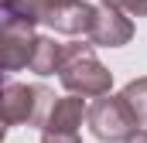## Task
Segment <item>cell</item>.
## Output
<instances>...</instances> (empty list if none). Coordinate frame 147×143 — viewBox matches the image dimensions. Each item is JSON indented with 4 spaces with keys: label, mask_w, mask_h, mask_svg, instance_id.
Returning <instances> with one entry per match:
<instances>
[{
    "label": "cell",
    "mask_w": 147,
    "mask_h": 143,
    "mask_svg": "<svg viewBox=\"0 0 147 143\" xmlns=\"http://www.w3.org/2000/svg\"><path fill=\"white\" fill-rule=\"evenodd\" d=\"M89 116V106H86V96H62V99H55V106L48 112V119H45V126L41 130H69V133H79V126H82V119Z\"/></svg>",
    "instance_id": "cell-7"
},
{
    "label": "cell",
    "mask_w": 147,
    "mask_h": 143,
    "mask_svg": "<svg viewBox=\"0 0 147 143\" xmlns=\"http://www.w3.org/2000/svg\"><path fill=\"white\" fill-rule=\"evenodd\" d=\"M92 17H96V7L86 3V0H62L48 10L45 24L55 31V34H69V37H79V34H89L92 27Z\"/></svg>",
    "instance_id": "cell-6"
},
{
    "label": "cell",
    "mask_w": 147,
    "mask_h": 143,
    "mask_svg": "<svg viewBox=\"0 0 147 143\" xmlns=\"http://www.w3.org/2000/svg\"><path fill=\"white\" fill-rule=\"evenodd\" d=\"M34 27L31 24H21V21H0V68L7 75L28 68L31 65V55H34V44H38Z\"/></svg>",
    "instance_id": "cell-4"
},
{
    "label": "cell",
    "mask_w": 147,
    "mask_h": 143,
    "mask_svg": "<svg viewBox=\"0 0 147 143\" xmlns=\"http://www.w3.org/2000/svg\"><path fill=\"white\" fill-rule=\"evenodd\" d=\"M123 99H127V106L134 109L137 123L147 126V75L144 78H130V82L123 85Z\"/></svg>",
    "instance_id": "cell-9"
},
{
    "label": "cell",
    "mask_w": 147,
    "mask_h": 143,
    "mask_svg": "<svg viewBox=\"0 0 147 143\" xmlns=\"http://www.w3.org/2000/svg\"><path fill=\"white\" fill-rule=\"evenodd\" d=\"M86 123H89L92 136L103 140V143H127L137 130H140V123H137L134 109L127 106L123 92H120V96H110V92L99 96V99L89 106Z\"/></svg>",
    "instance_id": "cell-3"
},
{
    "label": "cell",
    "mask_w": 147,
    "mask_h": 143,
    "mask_svg": "<svg viewBox=\"0 0 147 143\" xmlns=\"http://www.w3.org/2000/svg\"><path fill=\"white\" fill-rule=\"evenodd\" d=\"M127 143H147V126H140V130H137V133H134Z\"/></svg>",
    "instance_id": "cell-12"
},
{
    "label": "cell",
    "mask_w": 147,
    "mask_h": 143,
    "mask_svg": "<svg viewBox=\"0 0 147 143\" xmlns=\"http://www.w3.org/2000/svg\"><path fill=\"white\" fill-rule=\"evenodd\" d=\"M51 106H55V92L51 89L14 82L10 75L3 78V92H0L3 126H45Z\"/></svg>",
    "instance_id": "cell-2"
},
{
    "label": "cell",
    "mask_w": 147,
    "mask_h": 143,
    "mask_svg": "<svg viewBox=\"0 0 147 143\" xmlns=\"http://www.w3.org/2000/svg\"><path fill=\"white\" fill-rule=\"evenodd\" d=\"M99 3L120 7V10H127L130 17H147V0H99Z\"/></svg>",
    "instance_id": "cell-10"
},
{
    "label": "cell",
    "mask_w": 147,
    "mask_h": 143,
    "mask_svg": "<svg viewBox=\"0 0 147 143\" xmlns=\"http://www.w3.org/2000/svg\"><path fill=\"white\" fill-rule=\"evenodd\" d=\"M58 78L65 85V92L86 96V99H99L113 89V72L96 58V44L92 41H72L65 44V61L58 68Z\"/></svg>",
    "instance_id": "cell-1"
},
{
    "label": "cell",
    "mask_w": 147,
    "mask_h": 143,
    "mask_svg": "<svg viewBox=\"0 0 147 143\" xmlns=\"http://www.w3.org/2000/svg\"><path fill=\"white\" fill-rule=\"evenodd\" d=\"M86 37L96 48H123L134 37V21H130L127 10L110 7V3H99L96 7V17H92V27H89Z\"/></svg>",
    "instance_id": "cell-5"
},
{
    "label": "cell",
    "mask_w": 147,
    "mask_h": 143,
    "mask_svg": "<svg viewBox=\"0 0 147 143\" xmlns=\"http://www.w3.org/2000/svg\"><path fill=\"white\" fill-rule=\"evenodd\" d=\"M41 143H82V136L69 130H41Z\"/></svg>",
    "instance_id": "cell-11"
},
{
    "label": "cell",
    "mask_w": 147,
    "mask_h": 143,
    "mask_svg": "<svg viewBox=\"0 0 147 143\" xmlns=\"http://www.w3.org/2000/svg\"><path fill=\"white\" fill-rule=\"evenodd\" d=\"M55 3H62V0H48V10H51V7H55ZM45 17H48V14H45Z\"/></svg>",
    "instance_id": "cell-13"
},
{
    "label": "cell",
    "mask_w": 147,
    "mask_h": 143,
    "mask_svg": "<svg viewBox=\"0 0 147 143\" xmlns=\"http://www.w3.org/2000/svg\"><path fill=\"white\" fill-rule=\"evenodd\" d=\"M62 61H65V44L41 34L38 44H34V55H31V65L28 68L34 72V75H55V72L62 68Z\"/></svg>",
    "instance_id": "cell-8"
}]
</instances>
